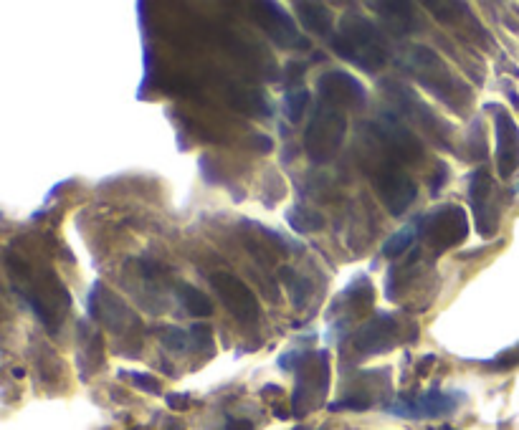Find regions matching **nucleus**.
<instances>
[{
	"label": "nucleus",
	"instance_id": "nucleus-1",
	"mask_svg": "<svg viewBox=\"0 0 519 430\" xmlns=\"http://www.w3.org/2000/svg\"><path fill=\"white\" fill-rule=\"evenodd\" d=\"M8 271H11L13 289L23 296L28 307L36 312L49 332H59L64 314L71 307V296L54 269L44 264H33L23 253L8 251Z\"/></svg>",
	"mask_w": 519,
	"mask_h": 430
},
{
	"label": "nucleus",
	"instance_id": "nucleus-2",
	"mask_svg": "<svg viewBox=\"0 0 519 430\" xmlns=\"http://www.w3.org/2000/svg\"><path fill=\"white\" fill-rule=\"evenodd\" d=\"M398 64L436 99L446 104L454 112L464 114L474 102L471 86L461 76L446 66V61L428 46H406L398 56Z\"/></svg>",
	"mask_w": 519,
	"mask_h": 430
},
{
	"label": "nucleus",
	"instance_id": "nucleus-3",
	"mask_svg": "<svg viewBox=\"0 0 519 430\" xmlns=\"http://www.w3.org/2000/svg\"><path fill=\"white\" fill-rule=\"evenodd\" d=\"M332 49L352 66L363 69L365 74H378L388 64L383 33L370 18L360 16V13L350 11L340 18V26L332 38Z\"/></svg>",
	"mask_w": 519,
	"mask_h": 430
},
{
	"label": "nucleus",
	"instance_id": "nucleus-4",
	"mask_svg": "<svg viewBox=\"0 0 519 430\" xmlns=\"http://www.w3.org/2000/svg\"><path fill=\"white\" fill-rule=\"evenodd\" d=\"M370 129V127H368ZM370 140L375 142L373 147V165H370V183H373L375 193H378L380 203L385 205L393 218H401L418 198L416 180L403 170V165L390 155L383 147V142L370 132Z\"/></svg>",
	"mask_w": 519,
	"mask_h": 430
},
{
	"label": "nucleus",
	"instance_id": "nucleus-5",
	"mask_svg": "<svg viewBox=\"0 0 519 430\" xmlns=\"http://www.w3.org/2000/svg\"><path fill=\"white\" fill-rule=\"evenodd\" d=\"M383 89L388 94V99L393 102V107L398 109V117L403 122H411L421 129L423 135L433 142V145L444 147V150L454 152V142H451V127L449 122L433 114V109L413 92L411 86H406L403 81H395V79H385L383 81Z\"/></svg>",
	"mask_w": 519,
	"mask_h": 430
},
{
	"label": "nucleus",
	"instance_id": "nucleus-6",
	"mask_svg": "<svg viewBox=\"0 0 519 430\" xmlns=\"http://www.w3.org/2000/svg\"><path fill=\"white\" fill-rule=\"evenodd\" d=\"M347 135V114L332 104L319 102L304 129V152L312 162L325 165L340 152Z\"/></svg>",
	"mask_w": 519,
	"mask_h": 430
},
{
	"label": "nucleus",
	"instance_id": "nucleus-7",
	"mask_svg": "<svg viewBox=\"0 0 519 430\" xmlns=\"http://www.w3.org/2000/svg\"><path fill=\"white\" fill-rule=\"evenodd\" d=\"M416 231L433 253L451 251L469 238V213L456 203L438 205L418 218Z\"/></svg>",
	"mask_w": 519,
	"mask_h": 430
},
{
	"label": "nucleus",
	"instance_id": "nucleus-8",
	"mask_svg": "<svg viewBox=\"0 0 519 430\" xmlns=\"http://www.w3.org/2000/svg\"><path fill=\"white\" fill-rule=\"evenodd\" d=\"M330 390V355L322 352H307L299 357L297 365V390L292 398V413L304 418L319 405L325 403Z\"/></svg>",
	"mask_w": 519,
	"mask_h": 430
},
{
	"label": "nucleus",
	"instance_id": "nucleus-9",
	"mask_svg": "<svg viewBox=\"0 0 519 430\" xmlns=\"http://www.w3.org/2000/svg\"><path fill=\"white\" fill-rule=\"evenodd\" d=\"M469 203L474 210V223L479 236H497L499 221H502V195L497 183L484 167L469 175Z\"/></svg>",
	"mask_w": 519,
	"mask_h": 430
},
{
	"label": "nucleus",
	"instance_id": "nucleus-10",
	"mask_svg": "<svg viewBox=\"0 0 519 430\" xmlns=\"http://www.w3.org/2000/svg\"><path fill=\"white\" fill-rule=\"evenodd\" d=\"M87 307L89 317H92L94 322L104 324L109 332L122 334L125 339H130L132 334L137 332V327H142L140 319L135 317V312H132L125 301L119 299L107 284H102V281H97V284L92 286V291H89Z\"/></svg>",
	"mask_w": 519,
	"mask_h": 430
},
{
	"label": "nucleus",
	"instance_id": "nucleus-11",
	"mask_svg": "<svg viewBox=\"0 0 519 430\" xmlns=\"http://www.w3.org/2000/svg\"><path fill=\"white\" fill-rule=\"evenodd\" d=\"M368 127L398 162L418 165L423 160V142L395 112H380V117L370 122Z\"/></svg>",
	"mask_w": 519,
	"mask_h": 430
},
{
	"label": "nucleus",
	"instance_id": "nucleus-12",
	"mask_svg": "<svg viewBox=\"0 0 519 430\" xmlns=\"http://www.w3.org/2000/svg\"><path fill=\"white\" fill-rule=\"evenodd\" d=\"M211 284L216 289V294L221 296V304L238 319L241 324H256L259 322V299H256L254 291L249 289L246 281L238 279L236 274H228V271H216L211 274Z\"/></svg>",
	"mask_w": 519,
	"mask_h": 430
},
{
	"label": "nucleus",
	"instance_id": "nucleus-13",
	"mask_svg": "<svg viewBox=\"0 0 519 430\" xmlns=\"http://www.w3.org/2000/svg\"><path fill=\"white\" fill-rule=\"evenodd\" d=\"M254 16L259 21V26L264 28L266 36L282 46L287 51H307L309 41L302 36V31L297 28L294 18L284 11L279 3H256Z\"/></svg>",
	"mask_w": 519,
	"mask_h": 430
},
{
	"label": "nucleus",
	"instance_id": "nucleus-14",
	"mask_svg": "<svg viewBox=\"0 0 519 430\" xmlns=\"http://www.w3.org/2000/svg\"><path fill=\"white\" fill-rule=\"evenodd\" d=\"M319 102L332 104L337 109H363L368 102L365 86L347 71H327L317 79Z\"/></svg>",
	"mask_w": 519,
	"mask_h": 430
},
{
	"label": "nucleus",
	"instance_id": "nucleus-15",
	"mask_svg": "<svg viewBox=\"0 0 519 430\" xmlns=\"http://www.w3.org/2000/svg\"><path fill=\"white\" fill-rule=\"evenodd\" d=\"M398 342H401V322L393 314H375L352 337V344L360 355L390 352Z\"/></svg>",
	"mask_w": 519,
	"mask_h": 430
},
{
	"label": "nucleus",
	"instance_id": "nucleus-16",
	"mask_svg": "<svg viewBox=\"0 0 519 430\" xmlns=\"http://www.w3.org/2000/svg\"><path fill=\"white\" fill-rule=\"evenodd\" d=\"M461 403L459 393H444V390H428V393L418 395V398H408L401 403L390 405L388 413L401 415V418L418 420V418H441V415H451Z\"/></svg>",
	"mask_w": 519,
	"mask_h": 430
},
{
	"label": "nucleus",
	"instance_id": "nucleus-17",
	"mask_svg": "<svg viewBox=\"0 0 519 430\" xmlns=\"http://www.w3.org/2000/svg\"><path fill=\"white\" fill-rule=\"evenodd\" d=\"M494 137H497V172L502 180H509L519 170V127L512 114L502 107H492Z\"/></svg>",
	"mask_w": 519,
	"mask_h": 430
},
{
	"label": "nucleus",
	"instance_id": "nucleus-18",
	"mask_svg": "<svg viewBox=\"0 0 519 430\" xmlns=\"http://www.w3.org/2000/svg\"><path fill=\"white\" fill-rule=\"evenodd\" d=\"M368 8L378 11V18L383 21V31L390 36H408L418 28L416 8L413 3H398V0H385V3H368Z\"/></svg>",
	"mask_w": 519,
	"mask_h": 430
},
{
	"label": "nucleus",
	"instance_id": "nucleus-19",
	"mask_svg": "<svg viewBox=\"0 0 519 430\" xmlns=\"http://www.w3.org/2000/svg\"><path fill=\"white\" fill-rule=\"evenodd\" d=\"M297 18L302 23L304 31L314 33V36H330L332 26H335V13L325 3H297Z\"/></svg>",
	"mask_w": 519,
	"mask_h": 430
},
{
	"label": "nucleus",
	"instance_id": "nucleus-20",
	"mask_svg": "<svg viewBox=\"0 0 519 430\" xmlns=\"http://www.w3.org/2000/svg\"><path fill=\"white\" fill-rule=\"evenodd\" d=\"M79 344H82V370H87V375L97 367H102V350H104V342H102V334L92 327L89 322L79 324Z\"/></svg>",
	"mask_w": 519,
	"mask_h": 430
},
{
	"label": "nucleus",
	"instance_id": "nucleus-21",
	"mask_svg": "<svg viewBox=\"0 0 519 430\" xmlns=\"http://www.w3.org/2000/svg\"><path fill=\"white\" fill-rule=\"evenodd\" d=\"M178 299H180V304H183V309L190 314V317L206 319L213 314L211 299H208V296L203 294L201 289H195L193 284H180L178 286Z\"/></svg>",
	"mask_w": 519,
	"mask_h": 430
},
{
	"label": "nucleus",
	"instance_id": "nucleus-22",
	"mask_svg": "<svg viewBox=\"0 0 519 430\" xmlns=\"http://www.w3.org/2000/svg\"><path fill=\"white\" fill-rule=\"evenodd\" d=\"M287 223L292 226L294 233H317L322 231L325 221H322V215L314 213V210L302 208V205H294V208L287 210Z\"/></svg>",
	"mask_w": 519,
	"mask_h": 430
},
{
	"label": "nucleus",
	"instance_id": "nucleus-23",
	"mask_svg": "<svg viewBox=\"0 0 519 430\" xmlns=\"http://www.w3.org/2000/svg\"><path fill=\"white\" fill-rule=\"evenodd\" d=\"M413 241H416V223L401 228V231H395L393 236H390L388 241L383 243V248H380V251H383L385 258H398L413 246Z\"/></svg>",
	"mask_w": 519,
	"mask_h": 430
},
{
	"label": "nucleus",
	"instance_id": "nucleus-24",
	"mask_svg": "<svg viewBox=\"0 0 519 430\" xmlns=\"http://www.w3.org/2000/svg\"><path fill=\"white\" fill-rule=\"evenodd\" d=\"M155 332L165 350L170 352L190 350V332H185V329L175 327V324H163V327H157Z\"/></svg>",
	"mask_w": 519,
	"mask_h": 430
},
{
	"label": "nucleus",
	"instance_id": "nucleus-25",
	"mask_svg": "<svg viewBox=\"0 0 519 430\" xmlns=\"http://www.w3.org/2000/svg\"><path fill=\"white\" fill-rule=\"evenodd\" d=\"M309 104V92L304 89L302 84L299 86H289L287 94H284V112H287V119L292 124H297L302 119L304 109Z\"/></svg>",
	"mask_w": 519,
	"mask_h": 430
},
{
	"label": "nucleus",
	"instance_id": "nucleus-26",
	"mask_svg": "<svg viewBox=\"0 0 519 430\" xmlns=\"http://www.w3.org/2000/svg\"><path fill=\"white\" fill-rule=\"evenodd\" d=\"M190 347L198 352L213 355V327L208 322H195L190 327Z\"/></svg>",
	"mask_w": 519,
	"mask_h": 430
},
{
	"label": "nucleus",
	"instance_id": "nucleus-27",
	"mask_svg": "<svg viewBox=\"0 0 519 430\" xmlns=\"http://www.w3.org/2000/svg\"><path fill=\"white\" fill-rule=\"evenodd\" d=\"M466 152H469V157H474V160L487 157V140H484L482 119H476V122L471 124L469 135H466Z\"/></svg>",
	"mask_w": 519,
	"mask_h": 430
},
{
	"label": "nucleus",
	"instance_id": "nucleus-28",
	"mask_svg": "<svg viewBox=\"0 0 519 430\" xmlns=\"http://www.w3.org/2000/svg\"><path fill=\"white\" fill-rule=\"evenodd\" d=\"M282 279L289 284V291H292V299H294V307H302L304 299H307L309 291H312V284H309L307 279H302V276L294 274L292 269H282Z\"/></svg>",
	"mask_w": 519,
	"mask_h": 430
},
{
	"label": "nucleus",
	"instance_id": "nucleus-29",
	"mask_svg": "<svg viewBox=\"0 0 519 430\" xmlns=\"http://www.w3.org/2000/svg\"><path fill=\"white\" fill-rule=\"evenodd\" d=\"M122 375L130 377L132 385L140 387V390H145V393L157 395L160 390H163V387H160V380H157V377H152V375H147V372H122Z\"/></svg>",
	"mask_w": 519,
	"mask_h": 430
},
{
	"label": "nucleus",
	"instance_id": "nucleus-30",
	"mask_svg": "<svg viewBox=\"0 0 519 430\" xmlns=\"http://www.w3.org/2000/svg\"><path fill=\"white\" fill-rule=\"evenodd\" d=\"M514 365H519V344L514 347V350L502 352V355L494 357L492 362H487V367H502V370H507V367H514Z\"/></svg>",
	"mask_w": 519,
	"mask_h": 430
},
{
	"label": "nucleus",
	"instance_id": "nucleus-31",
	"mask_svg": "<svg viewBox=\"0 0 519 430\" xmlns=\"http://www.w3.org/2000/svg\"><path fill=\"white\" fill-rule=\"evenodd\" d=\"M168 405L173 410H188L190 408V398L188 395H168Z\"/></svg>",
	"mask_w": 519,
	"mask_h": 430
},
{
	"label": "nucleus",
	"instance_id": "nucleus-32",
	"mask_svg": "<svg viewBox=\"0 0 519 430\" xmlns=\"http://www.w3.org/2000/svg\"><path fill=\"white\" fill-rule=\"evenodd\" d=\"M226 430H254V423L244 418H231L226 423Z\"/></svg>",
	"mask_w": 519,
	"mask_h": 430
},
{
	"label": "nucleus",
	"instance_id": "nucleus-33",
	"mask_svg": "<svg viewBox=\"0 0 519 430\" xmlns=\"http://www.w3.org/2000/svg\"><path fill=\"white\" fill-rule=\"evenodd\" d=\"M254 145L256 147H259V150H264V152H269L271 150V147H274V145H271V140H266V137H256V140H254Z\"/></svg>",
	"mask_w": 519,
	"mask_h": 430
},
{
	"label": "nucleus",
	"instance_id": "nucleus-34",
	"mask_svg": "<svg viewBox=\"0 0 519 430\" xmlns=\"http://www.w3.org/2000/svg\"><path fill=\"white\" fill-rule=\"evenodd\" d=\"M165 430H183V425L175 423V420H170V423H165Z\"/></svg>",
	"mask_w": 519,
	"mask_h": 430
},
{
	"label": "nucleus",
	"instance_id": "nucleus-35",
	"mask_svg": "<svg viewBox=\"0 0 519 430\" xmlns=\"http://www.w3.org/2000/svg\"><path fill=\"white\" fill-rule=\"evenodd\" d=\"M517 193H519V185H517Z\"/></svg>",
	"mask_w": 519,
	"mask_h": 430
},
{
	"label": "nucleus",
	"instance_id": "nucleus-36",
	"mask_svg": "<svg viewBox=\"0 0 519 430\" xmlns=\"http://www.w3.org/2000/svg\"><path fill=\"white\" fill-rule=\"evenodd\" d=\"M444 430H451V428H444Z\"/></svg>",
	"mask_w": 519,
	"mask_h": 430
}]
</instances>
